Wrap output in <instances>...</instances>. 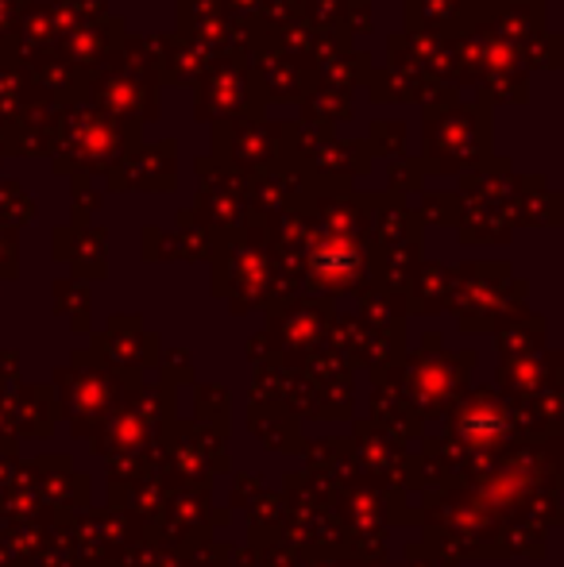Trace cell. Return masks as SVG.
Returning <instances> with one entry per match:
<instances>
[{
	"instance_id": "14",
	"label": "cell",
	"mask_w": 564,
	"mask_h": 567,
	"mask_svg": "<svg viewBox=\"0 0 564 567\" xmlns=\"http://www.w3.org/2000/svg\"><path fill=\"white\" fill-rule=\"evenodd\" d=\"M298 4L301 23H309L314 31H329V35H345L348 0H298Z\"/></svg>"
},
{
	"instance_id": "17",
	"label": "cell",
	"mask_w": 564,
	"mask_h": 567,
	"mask_svg": "<svg viewBox=\"0 0 564 567\" xmlns=\"http://www.w3.org/2000/svg\"><path fill=\"white\" fill-rule=\"evenodd\" d=\"M356 35H371V0H348V12H345V39L352 43Z\"/></svg>"
},
{
	"instance_id": "16",
	"label": "cell",
	"mask_w": 564,
	"mask_h": 567,
	"mask_svg": "<svg viewBox=\"0 0 564 567\" xmlns=\"http://www.w3.org/2000/svg\"><path fill=\"white\" fill-rule=\"evenodd\" d=\"M391 189L394 194H402V189H422L425 186V166H422V158H407V155H399V158H391Z\"/></svg>"
},
{
	"instance_id": "4",
	"label": "cell",
	"mask_w": 564,
	"mask_h": 567,
	"mask_svg": "<svg viewBox=\"0 0 564 567\" xmlns=\"http://www.w3.org/2000/svg\"><path fill=\"white\" fill-rule=\"evenodd\" d=\"M267 93L259 85L256 70L248 62V51L221 54L205 82L194 93V120L202 124H236V120L267 116Z\"/></svg>"
},
{
	"instance_id": "10",
	"label": "cell",
	"mask_w": 564,
	"mask_h": 567,
	"mask_svg": "<svg viewBox=\"0 0 564 567\" xmlns=\"http://www.w3.org/2000/svg\"><path fill=\"white\" fill-rule=\"evenodd\" d=\"M221 54L182 35H158V85L174 90H197Z\"/></svg>"
},
{
	"instance_id": "13",
	"label": "cell",
	"mask_w": 564,
	"mask_h": 567,
	"mask_svg": "<svg viewBox=\"0 0 564 567\" xmlns=\"http://www.w3.org/2000/svg\"><path fill=\"white\" fill-rule=\"evenodd\" d=\"M301 116L306 124H332L337 127L340 120H352L356 105H352V93L345 90H332V85H314L306 97L298 101Z\"/></svg>"
},
{
	"instance_id": "8",
	"label": "cell",
	"mask_w": 564,
	"mask_h": 567,
	"mask_svg": "<svg viewBox=\"0 0 564 567\" xmlns=\"http://www.w3.org/2000/svg\"><path fill=\"white\" fill-rule=\"evenodd\" d=\"M62 109L59 101L35 97L28 101L20 116L12 124L0 127V158L12 155V158H51L59 151V127H62Z\"/></svg>"
},
{
	"instance_id": "19",
	"label": "cell",
	"mask_w": 564,
	"mask_h": 567,
	"mask_svg": "<svg viewBox=\"0 0 564 567\" xmlns=\"http://www.w3.org/2000/svg\"><path fill=\"white\" fill-rule=\"evenodd\" d=\"M70 189H74V197H78V217H90V202H101V194H93V186H90V178H74L70 182Z\"/></svg>"
},
{
	"instance_id": "9",
	"label": "cell",
	"mask_w": 564,
	"mask_h": 567,
	"mask_svg": "<svg viewBox=\"0 0 564 567\" xmlns=\"http://www.w3.org/2000/svg\"><path fill=\"white\" fill-rule=\"evenodd\" d=\"M124 35H129V28H124L121 16H98V20L82 23V28H74L70 35H62L47 54H54V59L66 62L70 70L90 78L113 59L116 47L124 43Z\"/></svg>"
},
{
	"instance_id": "18",
	"label": "cell",
	"mask_w": 564,
	"mask_h": 567,
	"mask_svg": "<svg viewBox=\"0 0 564 567\" xmlns=\"http://www.w3.org/2000/svg\"><path fill=\"white\" fill-rule=\"evenodd\" d=\"M28 0H0V51L8 47V39H12L16 23H20V12Z\"/></svg>"
},
{
	"instance_id": "15",
	"label": "cell",
	"mask_w": 564,
	"mask_h": 567,
	"mask_svg": "<svg viewBox=\"0 0 564 567\" xmlns=\"http://www.w3.org/2000/svg\"><path fill=\"white\" fill-rule=\"evenodd\" d=\"M363 147H368V155H383V158H399L402 147H407V120H383L379 116L376 124H371V135L363 140Z\"/></svg>"
},
{
	"instance_id": "7",
	"label": "cell",
	"mask_w": 564,
	"mask_h": 567,
	"mask_svg": "<svg viewBox=\"0 0 564 567\" xmlns=\"http://www.w3.org/2000/svg\"><path fill=\"white\" fill-rule=\"evenodd\" d=\"M105 178L109 189H166L171 194L178 186V143L174 140L132 143Z\"/></svg>"
},
{
	"instance_id": "11",
	"label": "cell",
	"mask_w": 564,
	"mask_h": 567,
	"mask_svg": "<svg viewBox=\"0 0 564 567\" xmlns=\"http://www.w3.org/2000/svg\"><path fill=\"white\" fill-rule=\"evenodd\" d=\"M197 174H202V209L217 213L221 220L225 217H236L244 209V178L228 166H221L217 158H197Z\"/></svg>"
},
{
	"instance_id": "2",
	"label": "cell",
	"mask_w": 564,
	"mask_h": 567,
	"mask_svg": "<svg viewBox=\"0 0 564 567\" xmlns=\"http://www.w3.org/2000/svg\"><path fill=\"white\" fill-rule=\"evenodd\" d=\"M140 143L136 127H124L116 120L90 105V101H78V105L62 109V127H59V151L51 155L54 171L70 174V178H93V174H109L116 166V158L124 151Z\"/></svg>"
},
{
	"instance_id": "3",
	"label": "cell",
	"mask_w": 564,
	"mask_h": 567,
	"mask_svg": "<svg viewBox=\"0 0 564 567\" xmlns=\"http://www.w3.org/2000/svg\"><path fill=\"white\" fill-rule=\"evenodd\" d=\"M422 166L425 174H468L491 158V109L449 105L422 120Z\"/></svg>"
},
{
	"instance_id": "5",
	"label": "cell",
	"mask_w": 564,
	"mask_h": 567,
	"mask_svg": "<svg viewBox=\"0 0 564 567\" xmlns=\"http://www.w3.org/2000/svg\"><path fill=\"white\" fill-rule=\"evenodd\" d=\"M283 132L286 120L256 116V120H236V124H213V158L240 178H256V174L271 171L283 158Z\"/></svg>"
},
{
	"instance_id": "12",
	"label": "cell",
	"mask_w": 564,
	"mask_h": 567,
	"mask_svg": "<svg viewBox=\"0 0 564 567\" xmlns=\"http://www.w3.org/2000/svg\"><path fill=\"white\" fill-rule=\"evenodd\" d=\"M31 97H35V85H31L23 62L12 51H0V127L12 124Z\"/></svg>"
},
{
	"instance_id": "6",
	"label": "cell",
	"mask_w": 564,
	"mask_h": 567,
	"mask_svg": "<svg viewBox=\"0 0 564 567\" xmlns=\"http://www.w3.org/2000/svg\"><path fill=\"white\" fill-rule=\"evenodd\" d=\"M248 23H236L228 16L225 0H178V31L174 35L189 39V43H202L217 54H240L252 43Z\"/></svg>"
},
{
	"instance_id": "1",
	"label": "cell",
	"mask_w": 564,
	"mask_h": 567,
	"mask_svg": "<svg viewBox=\"0 0 564 567\" xmlns=\"http://www.w3.org/2000/svg\"><path fill=\"white\" fill-rule=\"evenodd\" d=\"M85 101L124 127L158 116V35H124L116 54L85 78Z\"/></svg>"
},
{
	"instance_id": "20",
	"label": "cell",
	"mask_w": 564,
	"mask_h": 567,
	"mask_svg": "<svg viewBox=\"0 0 564 567\" xmlns=\"http://www.w3.org/2000/svg\"><path fill=\"white\" fill-rule=\"evenodd\" d=\"M429 209H433V217H441V220H452L457 217V205H460V197L457 194H441V197H429Z\"/></svg>"
}]
</instances>
